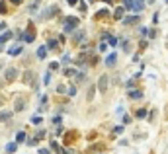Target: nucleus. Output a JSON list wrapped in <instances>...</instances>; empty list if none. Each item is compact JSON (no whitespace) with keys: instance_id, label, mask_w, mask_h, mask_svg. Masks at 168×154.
Instances as JSON below:
<instances>
[{"instance_id":"1","label":"nucleus","mask_w":168,"mask_h":154,"mask_svg":"<svg viewBox=\"0 0 168 154\" xmlns=\"http://www.w3.org/2000/svg\"><path fill=\"white\" fill-rule=\"evenodd\" d=\"M108 86H109V78L106 76V74H104V76H100V78H98V84H96V88H98V92H100V94H106V92H108Z\"/></svg>"},{"instance_id":"2","label":"nucleus","mask_w":168,"mask_h":154,"mask_svg":"<svg viewBox=\"0 0 168 154\" xmlns=\"http://www.w3.org/2000/svg\"><path fill=\"white\" fill-rule=\"evenodd\" d=\"M76 27H78V18H68L65 22V33H72Z\"/></svg>"},{"instance_id":"3","label":"nucleus","mask_w":168,"mask_h":154,"mask_svg":"<svg viewBox=\"0 0 168 154\" xmlns=\"http://www.w3.org/2000/svg\"><path fill=\"white\" fill-rule=\"evenodd\" d=\"M117 62V53H109L108 57H106V64L108 66H113Z\"/></svg>"},{"instance_id":"4","label":"nucleus","mask_w":168,"mask_h":154,"mask_svg":"<svg viewBox=\"0 0 168 154\" xmlns=\"http://www.w3.org/2000/svg\"><path fill=\"white\" fill-rule=\"evenodd\" d=\"M4 76H6L8 80H16V76H18V70H16V68H6Z\"/></svg>"},{"instance_id":"5","label":"nucleus","mask_w":168,"mask_h":154,"mask_svg":"<svg viewBox=\"0 0 168 154\" xmlns=\"http://www.w3.org/2000/svg\"><path fill=\"white\" fill-rule=\"evenodd\" d=\"M24 82H26V84H33V72H31V70H26V72H24Z\"/></svg>"},{"instance_id":"6","label":"nucleus","mask_w":168,"mask_h":154,"mask_svg":"<svg viewBox=\"0 0 168 154\" xmlns=\"http://www.w3.org/2000/svg\"><path fill=\"white\" fill-rule=\"evenodd\" d=\"M123 12H125V8H123V6L116 8V10H113V18H116V20H121V18H123Z\"/></svg>"},{"instance_id":"7","label":"nucleus","mask_w":168,"mask_h":154,"mask_svg":"<svg viewBox=\"0 0 168 154\" xmlns=\"http://www.w3.org/2000/svg\"><path fill=\"white\" fill-rule=\"evenodd\" d=\"M16 150H18V144H16V143H8L6 144V152L8 154H14Z\"/></svg>"},{"instance_id":"8","label":"nucleus","mask_w":168,"mask_h":154,"mask_svg":"<svg viewBox=\"0 0 168 154\" xmlns=\"http://www.w3.org/2000/svg\"><path fill=\"white\" fill-rule=\"evenodd\" d=\"M141 96H143L141 90H129V98H131V99H139Z\"/></svg>"},{"instance_id":"9","label":"nucleus","mask_w":168,"mask_h":154,"mask_svg":"<svg viewBox=\"0 0 168 154\" xmlns=\"http://www.w3.org/2000/svg\"><path fill=\"white\" fill-rule=\"evenodd\" d=\"M22 49H24L22 45H16V47H12V49H10V51H8V53H10L12 57H16V55H20V53H22Z\"/></svg>"},{"instance_id":"10","label":"nucleus","mask_w":168,"mask_h":154,"mask_svg":"<svg viewBox=\"0 0 168 154\" xmlns=\"http://www.w3.org/2000/svg\"><path fill=\"white\" fill-rule=\"evenodd\" d=\"M123 8L125 10H135V0H123Z\"/></svg>"},{"instance_id":"11","label":"nucleus","mask_w":168,"mask_h":154,"mask_svg":"<svg viewBox=\"0 0 168 154\" xmlns=\"http://www.w3.org/2000/svg\"><path fill=\"white\" fill-rule=\"evenodd\" d=\"M12 117V111H0V123L2 121H8Z\"/></svg>"},{"instance_id":"12","label":"nucleus","mask_w":168,"mask_h":154,"mask_svg":"<svg viewBox=\"0 0 168 154\" xmlns=\"http://www.w3.org/2000/svg\"><path fill=\"white\" fill-rule=\"evenodd\" d=\"M45 57H47V47H39L37 49V59H45Z\"/></svg>"},{"instance_id":"13","label":"nucleus","mask_w":168,"mask_h":154,"mask_svg":"<svg viewBox=\"0 0 168 154\" xmlns=\"http://www.w3.org/2000/svg\"><path fill=\"white\" fill-rule=\"evenodd\" d=\"M24 140H26V133H24V131H20L18 135H16V144H22Z\"/></svg>"},{"instance_id":"14","label":"nucleus","mask_w":168,"mask_h":154,"mask_svg":"<svg viewBox=\"0 0 168 154\" xmlns=\"http://www.w3.org/2000/svg\"><path fill=\"white\" fill-rule=\"evenodd\" d=\"M8 39H12V33L8 31V33H2V35H0V43H6Z\"/></svg>"},{"instance_id":"15","label":"nucleus","mask_w":168,"mask_h":154,"mask_svg":"<svg viewBox=\"0 0 168 154\" xmlns=\"http://www.w3.org/2000/svg\"><path fill=\"white\" fill-rule=\"evenodd\" d=\"M65 76H76V70L74 68H65Z\"/></svg>"},{"instance_id":"16","label":"nucleus","mask_w":168,"mask_h":154,"mask_svg":"<svg viewBox=\"0 0 168 154\" xmlns=\"http://www.w3.org/2000/svg\"><path fill=\"white\" fill-rule=\"evenodd\" d=\"M24 107H26V102H16V111H24Z\"/></svg>"},{"instance_id":"17","label":"nucleus","mask_w":168,"mask_h":154,"mask_svg":"<svg viewBox=\"0 0 168 154\" xmlns=\"http://www.w3.org/2000/svg\"><path fill=\"white\" fill-rule=\"evenodd\" d=\"M57 43H59L57 39H49V43H47V49H57Z\"/></svg>"},{"instance_id":"18","label":"nucleus","mask_w":168,"mask_h":154,"mask_svg":"<svg viewBox=\"0 0 168 154\" xmlns=\"http://www.w3.org/2000/svg\"><path fill=\"white\" fill-rule=\"evenodd\" d=\"M98 51H100V53H106V51H108V43H104V41H102V43L98 45Z\"/></svg>"},{"instance_id":"19","label":"nucleus","mask_w":168,"mask_h":154,"mask_svg":"<svg viewBox=\"0 0 168 154\" xmlns=\"http://www.w3.org/2000/svg\"><path fill=\"white\" fill-rule=\"evenodd\" d=\"M139 22V16H131V18L125 20V24H137Z\"/></svg>"},{"instance_id":"20","label":"nucleus","mask_w":168,"mask_h":154,"mask_svg":"<svg viewBox=\"0 0 168 154\" xmlns=\"http://www.w3.org/2000/svg\"><path fill=\"white\" fill-rule=\"evenodd\" d=\"M147 117V109H139L137 111V119H145Z\"/></svg>"},{"instance_id":"21","label":"nucleus","mask_w":168,"mask_h":154,"mask_svg":"<svg viewBox=\"0 0 168 154\" xmlns=\"http://www.w3.org/2000/svg\"><path fill=\"white\" fill-rule=\"evenodd\" d=\"M31 123L33 125H41V117H39V115H33V117H31Z\"/></svg>"},{"instance_id":"22","label":"nucleus","mask_w":168,"mask_h":154,"mask_svg":"<svg viewBox=\"0 0 168 154\" xmlns=\"http://www.w3.org/2000/svg\"><path fill=\"white\" fill-rule=\"evenodd\" d=\"M109 39V45H112V47H117V37H108Z\"/></svg>"},{"instance_id":"23","label":"nucleus","mask_w":168,"mask_h":154,"mask_svg":"<svg viewBox=\"0 0 168 154\" xmlns=\"http://www.w3.org/2000/svg\"><path fill=\"white\" fill-rule=\"evenodd\" d=\"M49 82H51V72H47L45 78H43V84H49Z\"/></svg>"},{"instance_id":"24","label":"nucleus","mask_w":168,"mask_h":154,"mask_svg":"<svg viewBox=\"0 0 168 154\" xmlns=\"http://www.w3.org/2000/svg\"><path fill=\"white\" fill-rule=\"evenodd\" d=\"M51 148H53V150H57V152H61V148H59V144H57V143H55V140H51Z\"/></svg>"},{"instance_id":"25","label":"nucleus","mask_w":168,"mask_h":154,"mask_svg":"<svg viewBox=\"0 0 168 154\" xmlns=\"http://www.w3.org/2000/svg\"><path fill=\"white\" fill-rule=\"evenodd\" d=\"M68 61H71V55L65 53V55H63V64H68Z\"/></svg>"},{"instance_id":"26","label":"nucleus","mask_w":168,"mask_h":154,"mask_svg":"<svg viewBox=\"0 0 168 154\" xmlns=\"http://www.w3.org/2000/svg\"><path fill=\"white\" fill-rule=\"evenodd\" d=\"M59 68V62H51V64H49V70H57Z\"/></svg>"},{"instance_id":"27","label":"nucleus","mask_w":168,"mask_h":154,"mask_svg":"<svg viewBox=\"0 0 168 154\" xmlns=\"http://www.w3.org/2000/svg\"><path fill=\"white\" fill-rule=\"evenodd\" d=\"M143 8V0H137V2H135V10H141Z\"/></svg>"},{"instance_id":"28","label":"nucleus","mask_w":168,"mask_h":154,"mask_svg":"<svg viewBox=\"0 0 168 154\" xmlns=\"http://www.w3.org/2000/svg\"><path fill=\"white\" fill-rule=\"evenodd\" d=\"M82 37H84V33H82V31H78V33H76V35H74V41H80V39H82Z\"/></svg>"},{"instance_id":"29","label":"nucleus","mask_w":168,"mask_h":154,"mask_svg":"<svg viewBox=\"0 0 168 154\" xmlns=\"http://www.w3.org/2000/svg\"><path fill=\"white\" fill-rule=\"evenodd\" d=\"M68 96H76V88H74V86H71V88H68Z\"/></svg>"},{"instance_id":"30","label":"nucleus","mask_w":168,"mask_h":154,"mask_svg":"<svg viewBox=\"0 0 168 154\" xmlns=\"http://www.w3.org/2000/svg\"><path fill=\"white\" fill-rule=\"evenodd\" d=\"M113 133H116V135H121V133H123V127H116V129H113Z\"/></svg>"},{"instance_id":"31","label":"nucleus","mask_w":168,"mask_h":154,"mask_svg":"<svg viewBox=\"0 0 168 154\" xmlns=\"http://www.w3.org/2000/svg\"><path fill=\"white\" fill-rule=\"evenodd\" d=\"M4 12H6V4L0 2V14H4Z\"/></svg>"},{"instance_id":"32","label":"nucleus","mask_w":168,"mask_h":154,"mask_svg":"<svg viewBox=\"0 0 168 154\" xmlns=\"http://www.w3.org/2000/svg\"><path fill=\"white\" fill-rule=\"evenodd\" d=\"M27 144H30V146H35V144H37V139H31V140H27Z\"/></svg>"},{"instance_id":"33","label":"nucleus","mask_w":168,"mask_h":154,"mask_svg":"<svg viewBox=\"0 0 168 154\" xmlns=\"http://www.w3.org/2000/svg\"><path fill=\"white\" fill-rule=\"evenodd\" d=\"M57 92L63 94V92H67V90H65V86H63V84H61V86H57Z\"/></svg>"},{"instance_id":"34","label":"nucleus","mask_w":168,"mask_h":154,"mask_svg":"<svg viewBox=\"0 0 168 154\" xmlns=\"http://www.w3.org/2000/svg\"><path fill=\"white\" fill-rule=\"evenodd\" d=\"M68 2V6H76V4H78V0H67Z\"/></svg>"},{"instance_id":"35","label":"nucleus","mask_w":168,"mask_h":154,"mask_svg":"<svg viewBox=\"0 0 168 154\" xmlns=\"http://www.w3.org/2000/svg\"><path fill=\"white\" fill-rule=\"evenodd\" d=\"M98 16H108V10H98Z\"/></svg>"},{"instance_id":"36","label":"nucleus","mask_w":168,"mask_h":154,"mask_svg":"<svg viewBox=\"0 0 168 154\" xmlns=\"http://www.w3.org/2000/svg\"><path fill=\"white\" fill-rule=\"evenodd\" d=\"M131 121V115H123V123H129Z\"/></svg>"},{"instance_id":"37","label":"nucleus","mask_w":168,"mask_h":154,"mask_svg":"<svg viewBox=\"0 0 168 154\" xmlns=\"http://www.w3.org/2000/svg\"><path fill=\"white\" fill-rule=\"evenodd\" d=\"M39 154H49V150L47 148H39Z\"/></svg>"},{"instance_id":"38","label":"nucleus","mask_w":168,"mask_h":154,"mask_svg":"<svg viewBox=\"0 0 168 154\" xmlns=\"http://www.w3.org/2000/svg\"><path fill=\"white\" fill-rule=\"evenodd\" d=\"M20 2H22V0H12V4H20Z\"/></svg>"},{"instance_id":"39","label":"nucleus","mask_w":168,"mask_h":154,"mask_svg":"<svg viewBox=\"0 0 168 154\" xmlns=\"http://www.w3.org/2000/svg\"><path fill=\"white\" fill-rule=\"evenodd\" d=\"M2 103H4V96H0V105H2Z\"/></svg>"}]
</instances>
